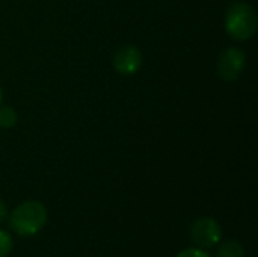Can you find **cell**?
Here are the masks:
<instances>
[{
  "instance_id": "obj_1",
  "label": "cell",
  "mask_w": 258,
  "mask_h": 257,
  "mask_svg": "<svg viewBox=\"0 0 258 257\" xmlns=\"http://www.w3.org/2000/svg\"><path fill=\"white\" fill-rule=\"evenodd\" d=\"M225 32L236 41H248L257 32V14L246 2H234L225 14Z\"/></svg>"
},
{
  "instance_id": "obj_9",
  "label": "cell",
  "mask_w": 258,
  "mask_h": 257,
  "mask_svg": "<svg viewBox=\"0 0 258 257\" xmlns=\"http://www.w3.org/2000/svg\"><path fill=\"white\" fill-rule=\"evenodd\" d=\"M177 257H210L206 251L203 250H197V248H189V250H184L181 251Z\"/></svg>"
},
{
  "instance_id": "obj_4",
  "label": "cell",
  "mask_w": 258,
  "mask_h": 257,
  "mask_svg": "<svg viewBox=\"0 0 258 257\" xmlns=\"http://www.w3.org/2000/svg\"><path fill=\"white\" fill-rule=\"evenodd\" d=\"M190 235L194 242L201 248H210L221 241L222 230L212 218H200L192 224Z\"/></svg>"
},
{
  "instance_id": "obj_10",
  "label": "cell",
  "mask_w": 258,
  "mask_h": 257,
  "mask_svg": "<svg viewBox=\"0 0 258 257\" xmlns=\"http://www.w3.org/2000/svg\"><path fill=\"white\" fill-rule=\"evenodd\" d=\"M6 214H8V211H6V204L0 200V223L6 218Z\"/></svg>"
},
{
  "instance_id": "obj_2",
  "label": "cell",
  "mask_w": 258,
  "mask_h": 257,
  "mask_svg": "<svg viewBox=\"0 0 258 257\" xmlns=\"http://www.w3.org/2000/svg\"><path fill=\"white\" fill-rule=\"evenodd\" d=\"M47 221V209L39 201H24L17 206L9 218L11 229L18 236H32L38 233Z\"/></svg>"
},
{
  "instance_id": "obj_6",
  "label": "cell",
  "mask_w": 258,
  "mask_h": 257,
  "mask_svg": "<svg viewBox=\"0 0 258 257\" xmlns=\"http://www.w3.org/2000/svg\"><path fill=\"white\" fill-rule=\"evenodd\" d=\"M216 257H245V250L239 242L230 241L222 244V247L218 250Z\"/></svg>"
},
{
  "instance_id": "obj_7",
  "label": "cell",
  "mask_w": 258,
  "mask_h": 257,
  "mask_svg": "<svg viewBox=\"0 0 258 257\" xmlns=\"http://www.w3.org/2000/svg\"><path fill=\"white\" fill-rule=\"evenodd\" d=\"M17 120H18V117L11 106L0 105V127H3V129L14 127L17 124Z\"/></svg>"
},
{
  "instance_id": "obj_5",
  "label": "cell",
  "mask_w": 258,
  "mask_h": 257,
  "mask_svg": "<svg viewBox=\"0 0 258 257\" xmlns=\"http://www.w3.org/2000/svg\"><path fill=\"white\" fill-rule=\"evenodd\" d=\"M142 67V53L136 45H122L113 55V68L122 76H133Z\"/></svg>"
},
{
  "instance_id": "obj_3",
  "label": "cell",
  "mask_w": 258,
  "mask_h": 257,
  "mask_svg": "<svg viewBox=\"0 0 258 257\" xmlns=\"http://www.w3.org/2000/svg\"><path fill=\"white\" fill-rule=\"evenodd\" d=\"M246 56L237 47H230L224 50L218 59V74L225 82H233L240 77L245 70Z\"/></svg>"
},
{
  "instance_id": "obj_11",
  "label": "cell",
  "mask_w": 258,
  "mask_h": 257,
  "mask_svg": "<svg viewBox=\"0 0 258 257\" xmlns=\"http://www.w3.org/2000/svg\"><path fill=\"white\" fill-rule=\"evenodd\" d=\"M0 105H2V89H0Z\"/></svg>"
},
{
  "instance_id": "obj_8",
  "label": "cell",
  "mask_w": 258,
  "mask_h": 257,
  "mask_svg": "<svg viewBox=\"0 0 258 257\" xmlns=\"http://www.w3.org/2000/svg\"><path fill=\"white\" fill-rule=\"evenodd\" d=\"M11 250H12L11 236L6 232L0 230V257H6L11 253Z\"/></svg>"
}]
</instances>
